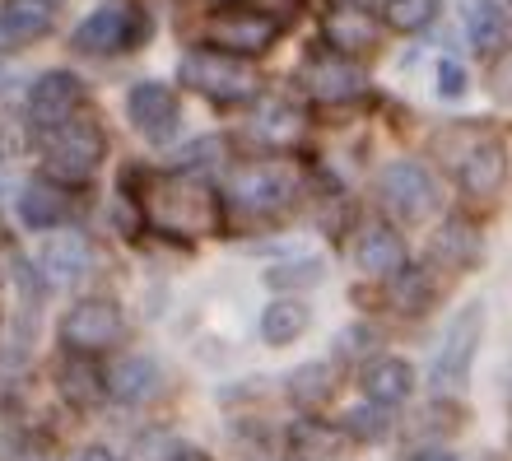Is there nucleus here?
<instances>
[{
    "label": "nucleus",
    "instance_id": "obj_8",
    "mask_svg": "<svg viewBox=\"0 0 512 461\" xmlns=\"http://www.w3.org/2000/svg\"><path fill=\"white\" fill-rule=\"evenodd\" d=\"M298 80H303V94L317 98V103H350V98L364 94L359 66L340 52H312L298 70Z\"/></svg>",
    "mask_w": 512,
    "mask_h": 461
},
{
    "label": "nucleus",
    "instance_id": "obj_13",
    "mask_svg": "<svg viewBox=\"0 0 512 461\" xmlns=\"http://www.w3.org/2000/svg\"><path fill=\"white\" fill-rule=\"evenodd\" d=\"M275 38H280V24H270L266 14L247 10V5L243 10H224L210 24V42L229 56H261L275 47Z\"/></svg>",
    "mask_w": 512,
    "mask_h": 461
},
{
    "label": "nucleus",
    "instance_id": "obj_18",
    "mask_svg": "<svg viewBox=\"0 0 512 461\" xmlns=\"http://www.w3.org/2000/svg\"><path fill=\"white\" fill-rule=\"evenodd\" d=\"M410 387H415V373H410V364L405 359H368L364 368V392L368 401H378V406H401L405 396H410Z\"/></svg>",
    "mask_w": 512,
    "mask_h": 461
},
{
    "label": "nucleus",
    "instance_id": "obj_2",
    "mask_svg": "<svg viewBox=\"0 0 512 461\" xmlns=\"http://www.w3.org/2000/svg\"><path fill=\"white\" fill-rule=\"evenodd\" d=\"M182 84L191 94L210 98V103H224V108H238V103H252L261 94V75L247 66V56H229L219 47H201L182 61Z\"/></svg>",
    "mask_w": 512,
    "mask_h": 461
},
{
    "label": "nucleus",
    "instance_id": "obj_15",
    "mask_svg": "<svg viewBox=\"0 0 512 461\" xmlns=\"http://www.w3.org/2000/svg\"><path fill=\"white\" fill-rule=\"evenodd\" d=\"M56 24V5L52 0H0V47H28L42 33H52Z\"/></svg>",
    "mask_w": 512,
    "mask_h": 461
},
{
    "label": "nucleus",
    "instance_id": "obj_26",
    "mask_svg": "<svg viewBox=\"0 0 512 461\" xmlns=\"http://www.w3.org/2000/svg\"><path fill=\"white\" fill-rule=\"evenodd\" d=\"M382 19L396 33H419V28H429L438 19V0H387Z\"/></svg>",
    "mask_w": 512,
    "mask_h": 461
},
{
    "label": "nucleus",
    "instance_id": "obj_6",
    "mask_svg": "<svg viewBox=\"0 0 512 461\" xmlns=\"http://www.w3.org/2000/svg\"><path fill=\"white\" fill-rule=\"evenodd\" d=\"M145 38V14L135 5H98L80 28H75V47L89 56H117L131 52Z\"/></svg>",
    "mask_w": 512,
    "mask_h": 461
},
{
    "label": "nucleus",
    "instance_id": "obj_4",
    "mask_svg": "<svg viewBox=\"0 0 512 461\" xmlns=\"http://www.w3.org/2000/svg\"><path fill=\"white\" fill-rule=\"evenodd\" d=\"M480 336H485V308H480V303H466V308L452 317V326H447L438 354H433L429 378L438 392H461V387H466L475 350H480Z\"/></svg>",
    "mask_w": 512,
    "mask_h": 461
},
{
    "label": "nucleus",
    "instance_id": "obj_1",
    "mask_svg": "<svg viewBox=\"0 0 512 461\" xmlns=\"http://www.w3.org/2000/svg\"><path fill=\"white\" fill-rule=\"evenodd\" d=\"M140 210L163 233L201 238V233H210L219 224V191L205 177H191V173H154L145 182Z\"/></svg>",
    "mask_w": 512,
    "mask_h": 461
},
{
    "label": "nucleus",
    "instance_id": "obj_27",
    "mask_svg": "<svg viewBox=\"0 0 512 461\" xmlns=\"http://www.w3.org/2000/svg\"><path fill=\"white\" fill-rule=\"evenodd\" d=\"M336 364H322V359H317V364H303L294 373V396L298 401H326V396L336 392Z\"/></svg>",
    "mask_w": 512,
    "mask_h": 461
},
{
    "label": "nucleus",
    "instance_id": "obj_24",
    "mask_svg": "<svg viewBox=\"0 0 512 461\" xmlns=\"http://www.w3.org/2000/svg\"><path fill=\"white\" fill-rule=\"evenodd\" d=\"M252 131L266 140V145H294V140L303 136V117H298L289 103H266V108L256 112Z\"/></svg>",
    "mask_w": 512,
    "mask_h": 461
},
{
    "label": "nucleus",
    "instance_id": "obj_14",
    "mask_svg": "<svg viewBox=\"0 0 512 461\" xmlns=\"http://www.w3.org/2000/svg\"><path fill=\"white\" fill-rule=\"evenodd\" d=\"M322 33L331 42V52L340 56H364L378 47V19L359 0H336L322 19Z\"/></svg>",
    "mask_w": 512,
    "mask_h": 461
},
{
    "label": "nucleus",
    "instance_id": "obj_28",
    "mask_svg": "<svg viewBox=\"0 0 512 461\" xmlns=\"http://www.w3.org/2000/svg\"><path fill=\"white\" fill-rule=\"evenodd\" d=\"M359 438H378L387 434V406H378V401H364L359 410H350V420H345Z\"/></svg>",
    "mask_w": 512,
    "mask_h": 461
},
{
    "label": "nucleus",
    "instance_id": "obj_20",
    "mask_svg": "<svg viewBox=\"0 0 512 461\" xmlns=\"http://www.w3.org/2000/svg\"><path fill=\"white\" fill-rule=\"evenodd\" d=\"M154 382H159V364L145 359V354H126V359H117V364L108 368L103 387H108V396H117V401H140V396H149Z\"/></svg>",
    "mask_w": 512,
    "mask_h": 461
},
{
    "label": "nucleus",
    "instance_id": "obj_36",
    "mask_svg": "<svg viewBox=\"0 0 512 461\" xmlns=\"http://www.w3.org/2000/svg\"><path fill=\"white\" fill-rule=\"evenodd\" d=\"M0 150H5V136H0Z\"/></svg>",
    "mask_w": 512,
    "mask_h": 461
},
{
    "label": "nucleus",
    "instance_id": "obj_31",
    "mask_svg": "<svg viewBox=\"0 0 512 461\" xmlns=\"http://www.w3.org/2000/svg\"><path fill=\"white\" fill-rule=\"evenodd\" d=\"M489 84H494V94H499L503 103H512V52H503V56H499V66H494Z\"/></svg>",
    "mask_w": 512,
    "mask_h": 461
},
{
    "label": "nucleus",
    "instance_id": "obj_16",
    "mask_svg": "<svg viewBox=\"0 0 512 461\" xmlns=\"http://www.w3.org/2000/svg\"><path fill=\"white\" fill-rule=\"evenodd\" d=\"M19 215H24L28 229L38 233H52V229H66V219L75 215V201L61 182H28L19 191Z\"/></svg>",
    "mask_w": 512,
    "mask_h": 461
},
{
    "label": "nucleus",
    "instance_id": "obj_21",
    "mask_svg": "<svg viewBox=\"0 0 512 461\" xmlns=\"http://www.w3.org/2000/svg\"><path fill=\"white\" fill-rule=\"evenodd\" d=\"M461 24H466V38L480 47V52H494L508 33V19L494 0H461Z\"/></svg>",
    "mask_w": 512,
    "mask_h": 461
},
{
    "label": "nucleus",
    "instance_id": "obj_34",
    "mask_svg": "<svg viewBox=\"0 0 512 461\" xmlns=\"http://www.w3.org/2000/svg\"><path fill=\"white\" fill-rule=\"evenodd\" d=\"M168 461H210V457H205V452H196V448H177Z\"/></svg>",
    "mask_w": 512,
    "mask_h": 461
},
{
    "label": "nucleus",
    "instance_id": "obj_12",
    "mask_svg": "<svg viewBox=\"0 0 512 461\" xmlns=\"http://www.w3.org/2000/svg\"><path fill=\"white\" fill-rule=\"evenodd\" d=\"M38 266L56 289H75L94 266V247L75 229H52L38 247Z\"/></svg>",
    "mask_w": 512,
    "mask_h": 461
},
{
    "label": "nucleus",
    "instance_id": "obj_32",
    "mask_svg": "<svg viewBox=\"0 0 512 461\" xmlns=\"http://www.w3.org/2000/svg\"><path fill=\"white\" fill-rule=\"evenodd\" d=\"M70 461H117V457H112L108 448H80V452H75V457H70Z\"/></svg>",
    "mask_w": 512,
    "mask_h": 461
},
{
    "label": "nucleus",
    "instance_id": "obj_17",
    "mask_svg": "<svg viewBox=\"0 0 512 461\" xmlns=\"http://www.w3.org/2000/svg\"><path fill=\"white\" fill-rule=\"evenodd\" d=\"M354 261L364 275H396L405 266V243L391 224H364L354 238Z\"/></svg>",
    "mask_w": 512,
    "mask_h": 461
},
{
    "label": "nucleus",
    "instance_id": "obj_5",
    "mask_svg": "<svg viewBox=\"0 0 512 461\" xmlns=\"http://www.w3.org/2000/svg\"><path fill=\"white\" fill-rule=\"evenodd\" d=\"M298 168L294 163H247V168H238L229 182V196L243 210H252V215H275V210H284V205H294L298 196Z\"/></svg>",
    "mask_w": 512,
    "mask_h": 461
},
{
    "label": "nucleus",
    "instance_id": "obj_11",
    "mask_svg": "<svg viewBox=\"0 0 512 461\" xmlns=\"http://www.w3.org/2000/svg\"><path fill=\"white\" fill-rule=\"evenodd\" d=\"M80 103H84V84L75 80L70 70H47V75H38L33 89H28V117H33L38 131L80 117Z\"/></svg>",
    "mask_w": 512,
    "mask_h": 461
},
{
    "label": "nucleus",
    "instance_id": "obj_19",
    "mask_svg": "<svg viewBox=\"0 0 512 461\" xmlns=\"http://www.w3.org/2000/svg\"><path fill=\"white\" fill-rule=\"evenodd\" d=\"M457 177H461V187H466V196H494L503 187V177H508V159H503L499 145H475L457 163Z\"/></svg>",
    "mask_w": 512,
    "mask_h": 461
},
{
    "label": "nucleus",
    "instance_id": "obj_22",
    "mask_svg": "<svg viewBox=\"0 0 512 461\" xmlns=\"http://www.w3.org/2000/svg\"><path fill=\"white\" fill-rule=\"evenodd\" d=\"M308 322H312V312L303 308V303L280 299L261 312V340H266V345H294V340L308 331Z\"/></svg>",
    "mask_w": 512,
    "mask_h": 461
},
{
    "label": "nucleus",
    "instance_id": "obj_10",
    "mask_svg": "<svg viewBox=\"0 0 512 461\" xmlns=\"http://www.w3.org/2000/svg\"><path fill=\"white\" fill-rule=\"evenodd\" d=\"M61 336L75 350H108L112 340H122V308L112 299H80L61 317Z\"/></svg>",
    "mask_w": 512,
    "mask_h": 461
},
{
    "label": "nucleus",
    "instance_id": "obj_30",
    "mask_svg": "<svg viewBox=\"0 0 512 461\" xmlns=\"http://www.w3.org/2000/svg\"><path fill=\"white\" fill-rule=\"evenodd\" d=\"M298 5H303V0H247V10H256V14H266L270 24H289V19H294L298 14Z\"/></svg>",
    "mask_w": 512,
    "mask_h": 461
},
{
    "label": "nucleus",
    "instance_id": "obj_29",
    "mask_svg": "<svg viewBox=\"0 0 512 461\" xmlns=\"http://www.w3.org/2000/svg\"><path fill=\"white\" fill-rule=\"evenodd\" d=\"M438 94H443V98H461V94H466V70H461V61H452V56H443V61H438Z\"/></svg>",
    "mask_w": 512,
    "mask_h": 461
},
{
    "label": "nucleus",
    "instance_id": "obj_25",
    "mask_svg": "<svg viewBox=\"0 0 512 461\" xmlns=\"http://www.w3.org/2000/svg\"><path fill=\"white\" fill-rule=\"evenodd\" d=\"M391 303L401 312H424L433 303V285H429V275L419 271V266H410V271H396V280H391Z\"/></svg>",
    "mask_w": 512,
    "mask_h": 461
},
{
    "label": "nucleus",
    "instance_id": "obj_33",
    "mask_svg": "<svg viewBox=\"0 0 512 461\" xmlns=\"http://www.w3.org/2000/svg\"><path fill=\"white\" fill-rule=\"evenodd\" d=\"M294 275H298V271H275L270 280H275V285H284V280H294ZM303 275H312V280H317V275H322V266H308Z\"/></svg>",
    "mask_w": 512,
    "mask_h": 461
},
{
    "label": "nucleus",
    "instance_id": "obj_9",
    "mask_svg": "<svg viewBox=\"0 0 512 461\" xmlns=\"http://www.w3.org/2000/svg\"><path fill=\"white\" fill-rule=\"evenodd\" d=\"M126 117H131V126L140 131L145 140H173L177 126H182V108H177V98L168 84L159 80H140L126 94Z\"/></svg>",
    "mask_w": 512,
    "mask_h": 461
},
{
    "label": "nucleus",
    "instance_id": "obj_23",
    "mask_svg": "<svg viewBox=\"0 0 512 461\" xmlns=\"http://www.w3.org/2000/svg\"><path fill=\"white\" fill-rule=\"evenodd\" d=\"M433 252H438V261H447V266H475L480 261V233H475V224H461V219H452L447 229H438V238H433Z\"/></svg>",
    "mask_w": 512,
    "mask_h": 461
},
{
    "label": "nucleus",
    "instance_id": "obj_7",
    "mask_svg": "<svg viewBox=\"0 0 512 461\" xmlns=\"http://www.w3.org/2000/svg\"><path fill=\"white\" fill-rule=\"evenodd\" d=\"M378 196L387 210H396V215L405 219H419V215H429L433 205H438V187H433V177L424 163L415 159H396L382 168L378 177Z\"/></svg>",
    "mask_w": 512,
    "mask_h": 461
},
{
    "label": "nucleus",
    "instance_id": "obj_3",
    "mask_svg": "<svg viewBox=\"0 0 512 461\" xmlns=\"http://www.w3.org/2000/svg\"><path fill=\"white\" fill-rule=\"evenodd\" d=\"M103 131H98L89 117H70L61 126H47L42 131V163L47 173L61 177V182H84L103 163Z\"/></svg>",
    "mask_w": 512,
    "mask_h": 461
},
{
    "label": "nucleus",
    "instance_id": "obj_35",
    "mask_svg": "<svg viewBox=\"0 0 512 461\" xmlns=\"http://www.w3.org/2000/svg\"><path fill=\"white\" fill-rule=\"evenodd\" d=\"M410 461H452L447 452H419V457H410Z\"/></svg>",
    "mask_w": 512,
    "mask_h": 461
}]
</instances>
